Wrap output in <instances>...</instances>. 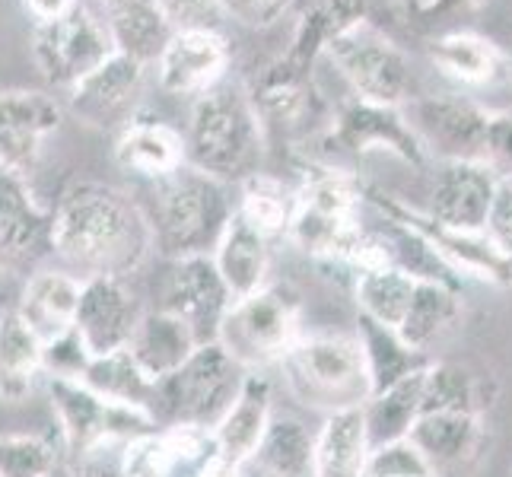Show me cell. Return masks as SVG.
Instances as JSON below:
<instances>
[{
  "label": "cell",
  "instance_id": "8d00e7d4",
  "mask_svg": "<svg viewBox=\"0 0 512 477\" xmlns=\"http://www.w3.org/2000/svg\"><path fill=\"white\" fill-rule=\"evenodd\" d=\"M417 280L398 268H366L353 274V299L360 315L379 325L398 328L408 315Z\"/></svg>",
  "mask_w": 512,
  "mask_h": 477
},
{
  "label": "cell",
  "instance_id": "8fae6325",
  "mask_svg": "<svg viewBox=\"0 0 512 477\" xmlns=\"http://www.w3.org/2000/svg\"><path fill=\"white\" fill-rule=\"evenodd\" d=\"M319 144L328 153H347V156L388 153L411 169L430 166V153L420 144L411 118L401 105H379L357 96L341 102L331 112V121L322 131Z\"/></svg>",
  "mask_w": 512,
  "mask_h": 477
},
{
  "label": "cell",
  "instance_id": "52a82bcc",
  "mask_svg": "<svg viewBox=\"0 0 512 477\" xmlns=\"http://www.w3.org/2000/svg\"><path fill=\"white\" fill-rule=\"evenodd\" d=\"M303 296L290 284H268L236 299L220 328V344L245 373H264L303 338Z\"/></svg>",
  "mask_w": 512,
  "mask_h": 477
},
{
  "label": "cell",
  "instance_id": "5b68a950",
  "mask_svg": "<svg viewBox=\"0 0 512 477\" xmlns=\"http://www.w3.org/2000/svg\"><path fill=\"white\" fill-rule=\"evenodd\" d=\"M277 369L287 392L322 417L363 408L373 398V379H369L357 331L303 334Z\"/></svg>",
  "mask_w": 512,
  "mask_h": 477
},
{
  "label": "cell",
  "instance_id": "f907efd6",
  "mask_svg": "<svg viewBox=\"0 0 512 477\" xmlns=\"http://www.w3.org/2000/svg\"><path fill=\"white\" fill-rule=\"evenodd\" d=\"M67 477H125V474H121L118 462H105V458H99V452H96V455L70 462Z\"/></svg>",
  "mask_w": 512,
  "mask_h": 477
},
{
  "label": "cell",
  "instance_id": "5bb4252c",
  "mask_svg": "<svg viewBox=\"0 0 512 477\" xmlns=\"http://www.w3.org/2000/svg\"><path fill=\"white\" fill-rule=\"evenodd\" d=\"M64 109L45 90H0V169L32 179L42 163L45 140L61 128Z\"/></svg>",
  "mask_w": 512,
  "mask_h": 477
},
{
  "label": "cell",
  "instance_id": "484cf974",
  "mask_svg": "<svg viewBox=\"0 0 512 477\" xmlns=\"http://www.w3.org/2000/svg\"><path fill=\"white\" fill-rule=\"evenodd\" d=\"M484 420L481 414H455V411H430L420 414L411 430L414 446L427 455L436 474L465 468L484 449Z\"/></svg>",
  "mask_w": 512,
  "mask_h": 477
},
{
  "label": "cell",
  "instance_id": "ee69618b",
  "mask_svg": "<svg viewBox=\"0 0 512 477\" xmlns=\"http://www.w3.org/2000/svg\"><path fill=\"white\" fill-rule=\"evenodd\" d=\"M93 353L83 344L77 328L58 338L55 344L45 347V376H61V379H80L90 366Z\"/></svg>",
  "mask_w": 512,
  "mask_h": 477
},
{
  "label": "cell",
  "instance_id": "f1b7e54d",
  "mask_svg": "<svg viewBox=\"0 0 512 477\" xmlns=\"http://www.w3.org/2000/svg\"><path fill=\"white\" fill-rule=\"evenodd\" d=\"M198 347H201V341L194 338V331L182 322V318H175L166 309L144 312V318H140V325L128 344L131 357L156 382L175 373V369H179Z\"/></svg>",
  "mask_w": 512,
  "mask_h": 477
},
{
  "label": "cell",
  "instance_id": "f35d334b",
  "mask_svg": "<svg viewBox=\"0 0 512 477\" xmlns=\"http://www.w3.org/2000/svg\"><path fill=\"white\" fill-rule=\"evenodd\" d=\"M484 382L471 369L458 363L433 360L427 366V382H423V414L430 411H455V414H481L487 408Z\"/></svg>",
  "mask_w": 512,
  "mask_h": 477
},
{
  "label": "cell",
  "instance_id": "7402d4cb",
  "mask_svg": "<svg viewBox=\"0 0 512 477\" xmlns=\"http://www.w3.org/2000/svg\"><path fill=\"white\" fill-rule=\"evenodd\" d=\"M115 163L140 182L166 179L188 163L185 134L156 118H131L115 137Z\"/></svg>",
  "mask_w": 512,
  "mask_h": 477
},
{
  "label": "cell",
  "instance_id": "ba28073f",
  "mask_svg": "<svg viewBox=\"0 0 512 477\" xmlns=\"http://www.w3.org/2000/svg\"><path fill=\"white\" fill-rule=\"evenodd\" d=\"M45 388H48L51 408H55L58 436L70 462L96 455L105 446H115V443L125 446L131 439L160 427L147 408H134V404H118V401L102 398L80 379L45 376Z\"/></svg>",
  "mask_w": 512,
  "mask_h": 477
},
{
  "label": "cell",
  "instance_id": "2e32d148",
  "mask_svg": "<svg viewBox=\"0 0 512 477\" xmlns=\"http://www.w3.org/2000/svg\"><path fill=\"white\" fill-rule=\"evenodd\" d=\"M144 77L147 64L115 51L109 61L67 93V112L99 131L125 128L134 118V102L144 90Z\"/></svg>",
  "mask_w": 512,
  "mask_h": 477
},
{
  "label": "cell",
  "instance_id": "c3c4849f",
  "mask_svg": "<svg viewBox=\"0 0 512 477\" xmlns=\"http://www.w3.org/2000/svg\"><path fill=\"white\" fill-rule=\"evenodd\" d=\"M23 13L32 20V26H42V23H55L64 20L67 13H74L83 0H20Z\"/></svg>",
  "mask_w": 512,
  "mask_h": 477
},
{
  "label": "cell",
  "instance_id": "f5cc1de1",
  "mask_svg": "<svg viewBox=\"0 0 512 477\" xmlns=\"http://www.w3.org/2000/svg\"><path fill=\"white\" fill-rule=\"evenodd\" d=\"M506 70H509V74H512V58H506Z\"/></svg>",
  "mask_w": 512,
  "mask_h": 477
},
{
  "label": "cell",
  "instance_id": "e0dca14e",
  "mask_svg": "<svg viewBox=\"0 0 512 477\" xmlns=\"http://www.w3.org/2000/svg\"><path fill=\"white\" fill-rule=\"evenodd\" d=\"M229 70V42L217 29H175L156 61V80L169 96L198 99L217 90Z\"/></svg>",
  "mask_w": 512,
  "mask_h": 477
},
{
  "label": "cell",
  "instance_id": "6da1fadb",
  "mask_svg": "<svg viewBox=\"0 0 512 477\" xmlns=\"http://www.w3.org/2000/svg\"><path fill=\"white\" fill-rule=\"evenodd\" d=\"M51 252L80 280L128 277L153 252L144 207L102 182L67 185L51 210Z\"/></svg>",
  "mask_w": 512,
  "mask_h": 477
},
{
  "label": "cell",
  "instance_id": "816d5d0a",
  "mask_svg": "<svg viewBox=\"0 0 512 477\" xmlns=\"http://www.w3.org/2000/svg\"><path fill=\"white\" fill-rule=\"evenodd\" d=\"M242 468L245 465L229 462V458H223V455H210L194 477H242Z\"/></svg>",
  "mask_w": 512,
  "mask_h": 477
},
{
  "label": "cell",
  "instance_id": "bcb514c9",
  "mask_svg": "<svg viewBox=\"0 0 512 477\" xmlns=\"http://www.w3.org/2000/svg\"><path fill=\"white\" fill-rule=\"evenodd\" d=\"M163 10L169 13V20L175 29H194V26H207L217 29V16L220 13V0H160Z\"/></svg>",
  "mask_w": 512,
  "mask_h": 477
},
{
  "label": "cell",
  "instance_id": "1f68e13d",
  "mask_svg": "<svg viewBox=\"0 0 512 477\" xmlns=\"http://www.w3.org/2000/svg\"><path fill=\"white\" fill-rule=\"evenodd\" d=\"M357 338H360L363 357H366L369 379H373V395L388 385L420 373V369H427L433 363L430 353L414 350L398 334V328L379 325L366 315H357Z\"/></svg>",
  "mask_w": 512,
  "mask_h": 477
},
{
  "label": "cell",
  "instance_id": "d6986e66",
  "mask_svg": "<svg viewBox=\"0 0 512 477\" xmlns=\"http://www.w3.org/2000/svg\"><path fill=\"white\" fill-rule=\"evenodd\" d=\"M500 175L487 163H439L427 214L452 229H487Z\"/></svg>",
  "mask_w": 512,
  "mask_h": 477
},
{
  "label": "cell",
  "instance_id": "60d3db41",
  "mask_svg": "<svg viewBox=\"0 0 512 477\" xmlns=\"http://www.w3.org/2000/svg\"><path fill=\"white\" fill-rule=\"evenodd\" d=\"M118 468L125 477H172L179 468H185V458L175 446L172 430L156 427L121 446Z\"/></svg>",
  "mask_w": 512,
  "mask_h": 477
},
{
  "label": "cell",
  "instance_id": "9a60e30c",
  "mask_svg": "<svg viewBox=\"0 0 512 477\" xmlns=\"http://www.w3.org/2000/svg\"><path fill=\"white\" fill-rule=\"evenodd\" d=\"M233 303L236 299L229 293L226 280L220 277L214 255H191L172 261L163 284L160 309L182 318L201 344L220 338L223 318L233 309Z\"/></svg>",
  "mask_w": 512,
  "mask_h": 477
},
{
  "label": "cell",
  "instance_id": "74e56055",
  "mask_svg": "<svg viewBox=\"0 0 512 477\" xmlns=\"http://www.w3.org/2000/svg\"><path fill=\"white\" fill-rule=\"evenodd\" d=\"M83 385H90L96 395L118 401V404H134V408H147L153 404L156 392V379H150L140 363L131 357V350H115V353H102L93 357L86 373L80 376Z\"/></svg>",
  "mask_w": 512,
  "mask_h": 477
},
{
  "label": "cell",
  "instance_id": "83f0119b",
  "mask_svg": "<svg viewBox=\"0 0 512 477\" xmlns=\"http://www.w3.org/2000/svg\"><path fill=\"white\" fill-rule=\"evenodd\" d=\"M369 452L373 443H369L363 408L328 414L315 430L312 477H366Z\"/></svg>",
  "mask_w": 512,
  "mask_h": 477
},
{
  "label": "cell",
  "instance_id": "3957f363",
  "mask_svg": "<svg viewBox=\"0 0 512 477\" xmlns=\"http://www.w3.org/2000/svg\"><path fill=\"white\" fill-rule=\"evenodd\" d=\"M264 147H268V131L245 86L220 83L217 90L194 99L185 128L188 166L239 188L261 172Z\"/></svg>",
  "mask_w": 512,
  "mask_h": 477
},
{
  "label": "cell",
  "instance_id": "836d02e7",
  "mask_svg": "<svg viewBox=\"0 0 512 477\" xmlns=\"http://www.w3.org/2000/svg\"><path fill=\"white\" fill-rule=\"evenodd\" d=\"M312 455L315 430L296 417L274 414L249 465H255L261 477H312Z\"/></svg>",
  "mask_w": 512,
  "mask_h": 477
},
{
  "label": "cell",
  "instance_id": "d590c367",
  "mask_svg": "<svg viewBox=\"0 0 512 477\" xmlns=\"http://www.w3.org/2000/svg\"><path fill=\"white\" fill-rule=\"evenodd\" d=\"M236 214L268 239L287 236L296 214V185L271 172H255L239 185Z\"/></svg>",
  "mask_w": 512,
  "mask_h": 477
},
{
  "label": "cell",
  "instance_id": "ffe728a7",
  "mask_svg": "<svg viewBox=\"0 0 512 477\" xmlns=\"http://www.w3.org/2000/svg\"><path fill=\"white\" fill-rule=\"evenodd\" d=\"M51 252V210L35 201L29 179L0 169V264H32Z\"/></svg>",
  "mask_w": 512,
  "mask_h": 477
},
{
  "label": "cell",
  "instance_id": "8992f818",
  "mask_svg": "<svg viewBox=\"0 0 512 477\" xmlns=\"http://www.w3.org/2000/svg\"><path fill=\"white\" fill-rule=\"evenodd\" d=\"M249 373L229 357L220 341L201 344L191 357L156 382L150 414L160 427H207L214 430L217 423L233 408Z\"/></svg>",
  "mask_w": 512,
  "mask_h": 477
},
{
  "label": "cell",
  "instance_id": "7a4b0ae2",
  "mask_svg": "<svg viewBox=\"0 0 512 477\" xmlns=\"http://www.w3.org/2000/svg\"><path fill=\"white\" fill-rule=\"evenodd\" d=\"M137 204L147 214L153 252L169 261L214 255L229 220L236 217L233 185L188 163L166 179L144 182Z\"/></svg>",
  "mask_w": 512,
  "mask_h": 477
},
{
  "label": "cell",
  "instance_id": "603a6c76",
  "mask_svg": "<svg viewBox=\"0 0 512 477\" xmlns=\"http://www.w3.org/2000/svg\"><path fill=\"white\" fill-rule=\"evenodd\" d=\"M363 20L366 0H309L296 20L290 48L277 58V64L299 77H312V67L325 58V48Z\"/></svg>",
  "mask_w": 512,
  "mask_h": 477
},
{
  "label": "cell",
  "instance_id": "4dcf8cb0",
  "mask_svg": "<svg viewBox=\"0 0 512 477\" xmlns=\"http://www.w3.org/2000/svg\"><path fill=\"white\" fill-rule=\"evenodd\" d=\"M430 61L443 77L462 86H487L506 67L503 51L478 32H443L430 42Z\"/></svg>",
  "mask_w": 512,
  "mask_h": 477
},
{
  "label": "cell",
  "instance_id": "44dd1931",
  "mask_svg": "<svg viewBox=\"0 0 512 477\" xmlns=\"http://www.w3.org/2000/svg\"><path fill=\"white\" fill-rule=\"evenodd\" d=\"M83 280L64 268H39L26 277L16 315L45 347L77 328Z\"/></svg>",
  "mask_w": 512,
  "mask_h": 477
},
{
  "label": "cell",
  "instance_id": "ab89813d",
  "mask_svg": "<svg viewBox=\"0 0 512 477\" xmlns=\"http://www.w3.org/2000/svg\"><path fill=\"white\" fill-rule=\"evenodd\" d=\"M61 436L16 433L0 436V477H51L64 458Z\"/></svg>",
  "mask_w": 512,
  "mask_h": 477
},
{
  "label": "cell",
  "instance_id": "e575fe53",
  "mask_svg": "<svg viewBox=\"0 0 512 477\" xmlns=\"http://www.w3.org/2000/svg\"><path fill=\"white\" fill-rule=\"evenodd\" d=\"M458 318H462V290L446 284H417L398 334L414 350L430 353V347L458 325Z\"/></svg>",
  "mask_w": 512,
  "mask_h": 477
},
{
  "label": "cell",
  "instance_id": "d6a6232c",
  "mask_svg": "<svg viewBox=\"0 0 512 477\" xmlns=\"http://www.w3.org/2000/svg\"><path fill=\"white\" fill-rule=\"evenodd\" d=\"M423 382H427V369L382 388V392H376L363 404L369 443L385 446V443H395V439L411 436V430L417 427V420L423 414Z\"/></svg>",
  "mask_w": 512,
  "mask_h": 477
},
{
  "label": "cell",
  "instance_id": "277c9868",
  "mask_svg": "<svg viewBox=\"0 0 512 477\" xmlns=\"http://www.w3.org/2000/svg\"><path fill=\"white\" fill-rule=\"evenodd\" d=\"M363 207V179L331 163H306L296 185V214L287 239L293 249L315 261L350 264L366 233V226L360 223Z\"/></svg>",
  "mask_w": 512,
  "mask_h": 477
},
{
  "label": "cell",
  "instance_id": "f546056e",
  "mask_svg": "<svg viewBox=\"0 0 512 477\" xmlns=\"http://www.w3.org/2000/svg\"><path fill=\"white\" fill-rule=\"evenodd\" d=\"M45 376V344L26 328L16 309L0 312V401L20 404Z\"/></svg>",
  "mask_w": 512,
  "mask_h": 477
},
{
  "label": "cell",
  "instance_id": "681fc988",
  "mask_svg": "<svg viewBox=\"0 0 512 477\" xmlns=\"http://www.w3.org/2000/svg\"><path fill=\"white\" fill-rule=\"evenodd\" d=\"M474 4H478V0H420L417 16L423 23H439V20H446V16L471 10Z\"/></svg>",
  "mask_w": 512,
  "mask_h": 477
},
{
  "label": "cell",
  "instance_id": "30bf717a",
  "mask_svg": "<svg viewBox=\"0 0 512 477\" xmlns=\"http://www.w3.org/2000/svg\"><path fill=\"white\" fill-rule=\"evenodd\" d=\"M325 58L338 67L357 99L379 105H408L411 102V61L369 20L341 32L325 48Z\"/></svg>",
  "mask_w": 512,
  "mask_h": 477
},
{
  "label": "cell",
  "instance_id": "7bdbcfd3",
  "mask_svg": "<svg viewBox=\"0 0 512 477\" xmlns=\"http://www.w3.org/2000/svg\"><path fill=\"white\" fill-rule=\"evenodd\" d=\"M296 7V0H220V13L242 29H271Z\"/></svg>",
  "mask_w": 512,
  "mask_h": 477
},
{
  "label": "cell",
  "instance_id": "b9f144b4",
  "mask_svg": "<svg viewBox=\"0 0 512 477\" xmlns=\"http://www.w3.org/2000/svg\"><path fill=\"white\" fill-rule=\"evenodd\" d=\"M366 477H439V474L408 436L385 446H373L366 462Z\"/></svg>",
  "mask_w": 512,
  "mask_h": 477
},
{
  "label": "cell",
  "instance_id": "9c48e42d",
  "mask_svg": "<svg viewBox=\"0 0 512 477\" xmlns=\"http://www.w3.org/2000/svg\"><path fill=\"white\" fill-rule=\"evenodd\" d=\"M366 204L376 207V214L408 223L411 229L427 239L436 255L462 280H478V284L512 290V255L490 236V229H452L436 223L427 210L404 204L395 194L376 185H366Z\"/></svg>",
  "mask_w": 512,
  "mask_h": 477
},
{
  "label": "cell",
  "instance_id": "f6af8a7d",
  "mask_svg": "<svg viewBox=\"0 0 512 477\" xmlns=\"http://www.w3.org/2000/svg\"><path fill=\"white\" fill-rule=\"evenodd\" d=\"M484 163L500 175H512V105L500 112H490L487 125V150Z\"/></svg>",
  "mask_w": 512,
  "mask_h": 477
},
{
  "label": "cell",
  "instance_id": "7c38bea8",
  "mask_svg": "<svg viewBox=\"0 0 512 477\" xmlns=\"http://www.w3.org/2000/svg\"><path fill=\"white\" fill-rule=\"evenodd\" d=\"M29 48L45 83L67 93L115 55L112 35L105 29L102 16L86 10L83 4L74 13H67L64 20L32 26Z\"/></svg>",
  "mask_w": 512,
  "mask_h": 477
},
{
  "label": "cell",
  "instance_id": "cb8c5ba5",
  "mask_svg": "<svg viewBox=\"0 0 512 477\" xmlns=\"http://www.w3.org/2000/svg\"><path fill=\"white\" fill-rule=\"evenodd\" d=\"M102 23L118 55L156 64L175 35V23L160 0H102Z\"/></svg>",
  "mask_w": 512,
  "mask_h": 477
},
{
  "label": "cell",
  "instance_id": "d4e9b609",
  "mask_svg": "<svg viewBox=\"0 0 512 477\" xmlns=\"http://www.w3.org/2000/svg\"><path fill=\"white\" fill-rule=\"evenodd\" d=\"M271 420H274V385L264 373H249L239 398L233 401V408L214 427L217 455L229 458L236 465H249L258 452V443L271 427Z\"/></svg>",
  "mask_w": 512,
  "mask_h": 477
},
{
  "label": "cell",
  "instance_id": "7dc6e473",
  "mask_svg": "<svg viewBox=\"0 0 512 477\" xmlns=\"http://www.w3.org/2000/svg\"><path fill=\"white\" fill-rule=\"evenodd\" d=\"M487 229H490V236L512 255V175H503L497 185V201H493Z\"/></svg>",
  "mask_w": 512,
  "mask_h": 477
},
{
  "label": "cell",
  "instance_id": "ac0fdd59",
  "mask_svg": "<svg viewBox=\"0 0 512 477\" xmlns=\"http://www.w3.org/2000/svg\"><path fill=\"white\" fill-rule=\"evenodd\" d=\"M144 318L140 299L128 287V277H90L83 280L77 334L93 357L125 350Z\"/></svg>",
  "mask_w": 512,
  "mask_h": 477
},
{
  "label": "cell",
  "instance_id": "4316f807",
  "mask_svg": "<svg viewBox=\"0 0 512 477\" xmlns=\"http://www.w3.org/2000/svg\"><path fill=\"white\" fill-rule=\"evenodd\" d=\"M214 264L233 299L252 296L271 284V239L236 214L214 249Z\"/></svg>",
  "mask_w": 512,
  "mask_h": 477
},
{
  "label": "cell",
  "instance_id": "4fadbf2b",
  "mask_svg": "<svg viewBox=\"0 0 512 477\" xmlns=\"http://www.w3.org/2000/svg\"><path fill=\"white\" fill-rule=\"evenodd\" d=\"M411 125L439 163H484L490 109L458 93L417 96L404 105Z\"/></svg>",
  "mask_w": 512,
  "mask_h": 477
}]
</instances>
